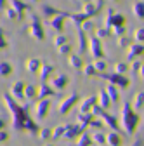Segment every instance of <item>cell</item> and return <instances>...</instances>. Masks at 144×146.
I'll return each instance as SVG.
<instances>
[{
	"instance_id": "cell-1",
	"label": "cell",
	"mask_w": 144,
	"mask_h": 146,
	"mask_svg": "<svg viewBox=\"0 0 144 146\" xmlns=\"http://www.w3.org/2000/svg\"><path fill=\"white\" fill-rule=\"evenodd\" d=\"M130 146H144V120L141 122L139 129L135 131L134 137H132V144Z\"/></svg>"
}]
</instances>
